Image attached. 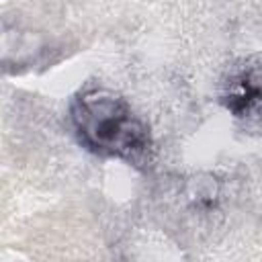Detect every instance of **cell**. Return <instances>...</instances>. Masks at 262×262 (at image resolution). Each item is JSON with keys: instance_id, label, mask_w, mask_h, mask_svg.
I'll list each match as a JSON object with an SVG mask.
<instances>
[{"instance_id": "1", "label": "cell", "mask_w": 262, "mask_h": 262, "mask_svg": "<svg viewBox=\"0 0 262 262\" xmlns=\"http://www.w3.org/2000/svg\"><path fill=\"white\" fill-rule=\"evenodd\" d=\"M68 121L76 141L94 156L123 160L139 170L154 160L149 125L111 88L82 86L70 100Z\"/></svg>"}, {"instance_id": "2", "label": "cell", "mask_w": 262, "mask_h": 262, "mask_svg": "<svg viewBox=\"0 0 262 262\" xmlns=\"http://www.w3.org/2000/svg\"><path fill=\"white\" fill-rule=\"evenodd\" d=\"M219 102L242 123H256L262 119V57H242L225 70Z\"/></svg>"}]
</instances>
